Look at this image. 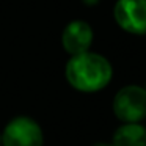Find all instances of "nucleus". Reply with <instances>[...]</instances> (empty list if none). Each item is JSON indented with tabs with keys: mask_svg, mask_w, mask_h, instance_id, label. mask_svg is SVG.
Wrapping results in <instances>:
<instances>
[{
	"mask_svg": "<svg viewBox=\"0 0 146 146\" xmlns=\"http://www.w3.org/2000/svg\"><path fill=\"white\" fill-rule=\"evenodd\" d=\"M64 74L72 88L83 93H94L108 85L113 69L107 58L86 50L72 55L66 64Z\"/></svg>",
	"mask_w": 146,
	"mask_h": 146,
	"instance_id": "obj_1",
	"label": "nucleus"
},
{
	"mask_svg": "<svg viewBox=\"0 0 146 146\" xmlns=\"http://www.w3.org/2000/svg\"><path fill=\"white\" fill-rule=\"evenodd\" d=\"M113 111L124 123H137L146 116V90L137 85L124 86L116 93Z\"/></svg>",
	"mask_w": 146,
	"mask_h": 146,
	"instance_id": "obj_2",
	"label": "nucleus"
},
{
	"mask_svg": "<svg viewBox=\"0 0 146 146\" xmlns=\"http://www.w3.org/2000/svg\"><path fill=\"white\" fill-rule=\"evenodd\" d=\"M44 135L35 119L29 116H17L5 126L2 133L3 146H42Z\"/></svg>",
	"mask_w": 146,
	"mask_h": 146,
	"instance_id": "obj_3",
	"label": "nucleus"
},
{
	"mask_svg": "<svg viewBox=\"0 0 146 146\" xmlns=\"http://www.w3.org/2000/svg\"><path fill=\"white\" fill-rule=\"evenodd\" d=\"M113 14L126 32L135 35L146 32V0H118Z\"/></svg>",
	"mask_w": 146,
	"mask_h": 146,
	"instance_id": "obj_4",
	"label": "nucleus"
},
{
	"mask_svg": "<svg viewBox=\"0 0 146 146\" xmlns=\"http://www.w3.org/2000/svg\"><path fill=\"white\" fill-rule=\"evenodd\" d=\"M93 42V30L85 21H72L63 30L61 44L63 49L71 55L83 54Z\"/></svg>",
	"mask_w": 146,
	"mask_h": 146,
	"instance_id": "obj_5",
	"label": "nucleus"
},
{
	"mask_svg": "<svg viewBox=\"0 0 146 146\" xmlns=\"http://www.w3.org/2000/svg\"><path fill=\"white\" fill-rule=\"evenodd\" d=\"M113 146H146V129L137 123L124 124L115 132Z\"/></svg>",
	"mask_w": 146,
	"mask_h": 146,
	"instance_id": "obj_6",
	"label": "nucleus"
},
{
	"mask_svg": "<svg viewBox=\"0 0 146 146\" xmlns=\"http://www.w3.org/2000/svg\"><path fill=\"white\" fill-rule=\"evenodd\" d=\"M101 146H113V145H101Z\"/></svg>",
	"mask_w": 146,
	"mask_h": 146,
	"instance_id": "obj_7",
	"label": "nucleus"
}]
</instances>
